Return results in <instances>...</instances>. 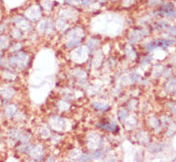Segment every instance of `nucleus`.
I'll return each instance as SVG.
<instances>
[{
  "label": "nucleus",
  "mask_w": 176,
  "mask_h": 162,
  "mask_svg": "<svg viewBox=\"0 0 176 162\" xmlns=\"http://www.w3.org/2000/svg\"><path fill=\"white\" fill-rule=\"evenodd\" d=\"M157 15L161 16H166V18H176V10L174 9L173 5L171 3H166L157 10Z\"/></svg>",
  "instance_id": "1"
},
{
  "label": "nucleus",
  "mask_w": 176,
  "mask_h": 162,
  "mask_svg": "<svg viewBox=\"0 0 176 162\" xmlns=\"http://www.w3.org/2000/svg\"><path fill=\"white\" fill-rule=\"evenodd\" d=\"M27 61H28L27 55L25 53L20 52L11 58V65H15L18 68H20V69H22V68L26 67Z\"/></svg>",
  "instance_id": "2"
},
{
  "label": "nucleus",
  "mask_w": 176,
  "mask_h": 162,
  "mask_svg": "<svg viewBox=\"0 0 176 162\" xmlns=\"http://www.w3.org/2000/svg\"><path fill=\"white\" fill-rule=\"evenodd\" d=\"M145 34H147V31L145 29H134L129 35V42L135 43V42L140 40Z\"/></svg>",
  "instance_id": "3"
},
{
  "label": "nucleus",
  "mask_w": 176,
  "mask_h": 162,
  "mask_svg": "<svg viewBox=\"0 0 176 162\" xmlns=\"http://www.w3.org/2000/svg\"><path fill=\"white\" fill-rule=\"evenodd\" d=\"M99 128H101V129L107 130V131H111V133H118L120 130H119V127L114 124L113 122H101V123H98L97 125Z\"/></svg>",
  "instance_id": "4"
},
{
  "label": "nucleus",
  "mask_w": 176,
  "mask_h": 162,
  "mask_svg": "<svg viewBox=\"0 0 176 162\" xmlns=\"http://www.w3.org/2000/svg\"><path fill=\"white\" fill-rule=\"evenodd\" d=\"M26 15L30 20H37L41 15V9L38 6H33L28 11H26Z\"/></svg>",
  "instance_id": "5"
},
{
  "label": "nucleus",
  "mask_w": 176,
  "mask_h": 162,
  "mask_svg": "<svg viewBox=\"0 0 176 162\" xmlns=\"http://www.w3.org/2000/svg\"><path fill=\"white\" fill-rule=\"evenodd\" d=\"M158 47H161L163 49H167L169 45H172L174 41L172 40H167V38H163V40H158L155 41Z\"/></svg>",
  "instance_id": "6"
},
{
  "label": "nucleus",
  "mask_w": 176,
  "mask_h": 162,
  "mask_svg": "<svg viewBox=\"0 0 176 162\" xmlns=\"http://www.w3.org/2000/svg\"><path fill=\"white\" fill-rule=\"evenodd\" d=\"M166 90L167 92H176V78H172L166 83Z\"/></svg>",
  "instance_id": "7"
},
{
  "label": "nucleus",
  "mask_w": 176,
  "mask_h": 162,
  "mask_svg": "<svg viewBox=\"0 0 176 162\" xmlns=\"http://www.w3.org/2000/svg\"><path fill=\"white\" fill-rule=\"evenodd\" d=\"M165 147V145L164 144H157V143H154V144H151L150 146L148 147V151L150 152H161L163 149H164Z\"/></svg>",
  "instance_id": "8"
},
{
  "label": "nucleus",
  "mask_w": 176,
  "mask_h": 162,
  "mask_svg": "<svg viewBox=\"0 0 176 162\" xmlns=\"http://www.w3.org/2000/svg\"><path fill=\"white\" fill-rule=\"evenodd\" d=\"M80 41H81V38L80 37H73L72 40H70L66 43V47L73 48V47H75V46L79 45L80 43Z\"/></svg>",
  "instance_id": "9"
},
{
  "label": "nucleus",
  "mask_w": 176,
  "mask_h": 162,
  "mask_svg": "<svg viewBox=\"0 0 176 162\" xmlns=\"http://www.w3.org/2000/svg\"><path fill=\"white\" fill-rule=\"evenodd\" d=\"M93 106L97 110H100V111H107L110 106L106 104H100V103H93Z\"/></svg>",
  "instance_id": "10"
},
{
  "label": "nucleus",
  "mask_w": 176,
  "mask_h": 162,
  "mask_svg": "<svg viewBox=\"0 0 176 162\" xmlns=\"http://www.w3.org/2000/svg\"><path fill=\"white\" fill-rule=\"evenodd\" d=\"M148 124L150 125V127H151L152 129H158V128L160 127V122H159L158 118H155V117L150 118L148 120Z\"/></svg>",
  "instance_id": "11"
},
{
  "label": "nucleus",
  "mask_w": 176,
  "mask_h": 162,
  "mask_svg": "<svg viewBox=\"0 0 176 162\" xmlns=\"http://www.w3.org/2000/svg\"><path fill=\"white\" fill-rule=\"evenodd\" d=\"M15 112V106H10L6 108V115L8 117H12Z\"/></svg>",
  "instance_id": "12"
},
{
  "label": "nucleus",
  "mask_w": 176,
  "mask_h": 162,
  "mask_svg": "<svg viewBox=\"0 0 176 162\" xmlns=\"http://www.w3.org/2000/svg\"><path fill=\"white\" fill-rule=\"evenodd\" d=\"M166 29H167V31L169 32V35L176 37V26H169V25H167Z\"/></svg>",
  "instance_id": "13"
},
{
  "label": "nucleus",
  "mask_w": 176,
  "mask_h": 162,
  "mask_svg": "<svg viewBox=\"0 0 176 162\" xmlns=\"http://www.w3.org/2000/svg\"><path fill=\"white\" fill-rule=\"evenodd\" d=\"M118 116H119L120 120H123V119L126 118V116H127V110L126 109H122L121 111H119Z\"/></svg>",
  "instance_id": "14"
},
{
  "label": "nucleus",
  "mask_w": 176,
  "mask_h": 162,
  "mask_svg": "<svg viewBox=\"0 0 176 162\" xmlns=\"http://www.w3.org/2000/svg\"><path fill=\"white\" fill-rule=\"evenodd\" d=\"M156 47H158V46H157L155 41H154V42H150V43H148L147 45V50L148 51V52H151V51H153Z\"/></svg>",
  "instance_id": "15"
},
{
  "label": "nucleus",
  "mask_w": 176,
  "mask_h": 162,
  "mask_svg": "<svg viewBox=\"0 0 176 162\" xmlns=\"http://www.w3.org/2000/svg\"><path fill=\"white\" fill-rule=\"evenodd\" d=\"M163 73H164L165 78H169V77L171 76V73H172V68H171V67L167 68V69H165V71L163 72Z\"/></svg>",
  "instance_id": "16"
},
{
  "label": "nucleus",
  "mask_w": 176,
  "mask_h": 162,
  "mask_svg": "<svg viewBox=\"0 0 176 162\" xmlns=\"http://www.w3.org/2000/svg\"><path fill=\"white\" fill-rule=\"evenodd\" d=\"M134 2H135V0H123V5L124 6V7H129V6H131V5H133L134 4Z\"/></svg>",
  "instance_id": "17"
},
{
  "label": "nucleus",
  "mask_w": 176,
  "mask_h": 162,
  "mask_svg": "<svg viewBox=\"0 0 176 162\" xmlns=\"http://www.w3.org/2000/svg\"><path fill=\"white\" fill-rule=\"evenodd\" d=\"M65 3L70 4V5H80L81 0H65Z\"/></svg>",
  "instance_id": "18"
},
{
  "label": "nucleus",
  "mask_w": 176,
  "mask_h": 162,
  "mask_svg": "<svg viewBox=\"0 0 176 162\" xmlns=\"http://www.w3.org/2000/svg\"><path fill=\"white\" fill-rule=\"evenodd\" d=\"M138 79H141V77L136 73V72H134V73L132 74V76H131V81H132V83H135L137 80Z\"/></svg>",
  "instance_id": "19"
},
{
  "label": "nucleus",
  "mask_w": 176,
  "mask_h": 162,
  "mask_svg": "<svg viewBox=\"0 0 176 162\" xmlns=\"http://www.w3.org/2000/svg\"><path fill=\"white\" fill-rule=\"evenodd\" d=\"M92 2H93V0H81V6H83V7H85V6H88V5H90V4H92Z\"/></svg>",
  "instance_id": "20"
},
{
  "label": "nucleus",
  "mask_w": 176,
  "mask_h": 162,
  "mask_svg": "<svg viewBox=\"0 0 176 162\" xmlns=\"http://www.w3.org/2000/svg\"><path fill=\"white\" fill-rule=\"evenodd\" d=\"M162 2V0H149L148 4L150 6H155L157 4H160Z\"/></svg>",
  "instance_id": "21"
},
{
  "label": "nucleus",
  "mask_w": 176,
  "mask_h": 162,
  "mask_svg": "<svg viewBox=\"0 0 176 162\" xmlns=\"http://www.w3.org/2000/svg\"><path fill=\"white\" fill-rule=\"evenodd\" d=\"M150 61H151V57L150 56H145L144 58H142V62L148 63Z\"/></svg>",
  "instance_id": "22"
},
{
  "label": "nucleus",
  "mask_w": 176,
  "mask_h": 162,
  "mask_svg": "<svg viewBox=\"0 0 176 162\" xmlns=\"http://www.w3.org/2000/svg\"><path fill=\"white\" fill-rule=\"evenodd\" d=\"M106 1H107V0H98V2L101 3V4H104V3H105Z\"/></svg>",
  "instance_id": "23"
},
{
  "label": "nucleus",
  "mask_w": 176,
  "mask_h": 162,
  "mask_svg": "<svg viewBox=\"0 0 176 162\" xmlns=\"http://www.w3.org/2000/svg\"><path fill=\"white\" fill-rule=\"evenodd\" d=\"M0 62H1V53H0Z\"/></svg>",
  "instance_id": "24"
},
{
  "label": "nucleus",
  "mask_w": 176,
  "mask_h": 162,
  "mask_svg": "<svg viewBox=\"0 0 176 162\" xmlns=\"http://www.w3.org/2000/svg\"><path fill=\"white\" fill-rule=\"evenodd\" d=\"M112 1H115V0H112Z\"/></svg>",
  "instance_id": "25"
}]
</instances>
